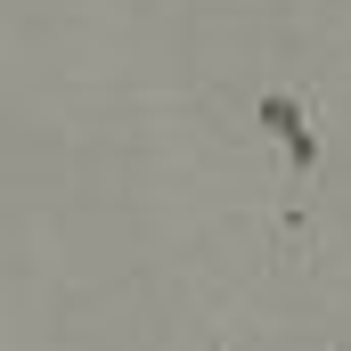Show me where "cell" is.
Returning a JSON list of instances; mask_svg holds the SVG:
<instances>
[{
    "label": "cell",
    "mask_w": 351,
    "mask_h": 351,
    "mask_svg": "<svg viewBox=\"0 0 351 351\" xmlns=\"http://www.w3.org/2000/svg\"><path fill=\"white\" fill-rule=\"evenodd\" d=\"M311 245H319V188L286 180V196H278V269L302 262Z\"/></svg>",
    "instance_id": "6da1fadb"
},
{
    "label": "cell",
    "mask_w": 351,
    "mask_h": 351,
    "mask_svg": "<svg viewBox=\"0 0 351 351\" xmlns=\"http://www.w3.org/2000/svg\"><path fill=\"white\" fill-rule=\"evenodd\" d=\"M204 351H229V343H221V335H213V343H204Z\"/></svg>",
    "instance_id": "7a4b0ae2"
},
{
    "label": "cell",
    "mask_w": 351,
    "mask_h": 351,
    "mask_svg": "<svg viewBox=\"0 0 351 351\" xmlns=\"http://www.w3.org/2000/svg\"><path fill=\"white\" fill-rule=\"evenodd\" d=\"M319 351H351V343H319Z\"/></svg>",
    "instance_id": "3957f363"
}]
</instances>
